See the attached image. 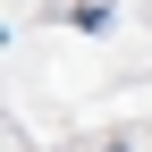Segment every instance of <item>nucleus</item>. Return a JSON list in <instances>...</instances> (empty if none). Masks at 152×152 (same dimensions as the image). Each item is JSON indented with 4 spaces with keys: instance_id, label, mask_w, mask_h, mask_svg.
<instances>
[]
</instances>
